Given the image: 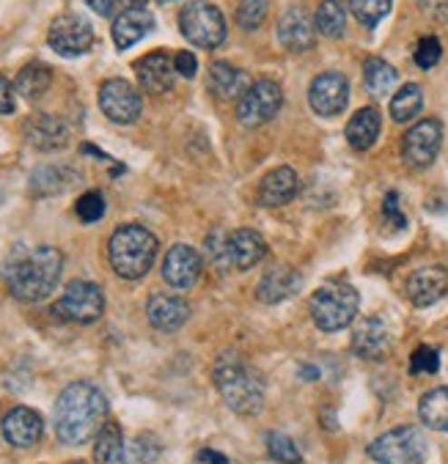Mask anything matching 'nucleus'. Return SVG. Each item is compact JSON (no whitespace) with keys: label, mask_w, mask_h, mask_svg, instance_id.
<instances>
[{"label":"nucleus","mask_w":448,"mask_h":464,"mask_svg":"<svg viewBox=\"0 0 448 464\" xmlns=\"http://www.w3.org/2000/svg\"><path fill=\"white\" fill-rule=\"evenodd\" d=\"M443 143V127L437 119H424L418 124H413L407 130V135L402 138V160L407 168L413 170H424L437 160Z\"/></svg>","instance_id":"9b49d317"},{"label":"nucleus","mask_w":448,"mask_h":464,"mask_svg":"<svg viewBox=\"0 0 448 464\" xmlns=\"http://www.w3.org/2000/svg\"><path fill=\"white\" fill-rule=\"evenodd\" d=\"M135 74L143 91H149V94H165V91H170L176 77L173 58L165 50H154L135 63Z\"/></svg>","instance_id":"412c9836"},{"label":"nucleus","mask_w":448,"mask_h":464,"mask_svg":"<svg viewBox=\"0 0 448 464\" xmlns=\"http://www.w3.org/2000/svg\"><path fill=\"white\" fill-rule=\"evenodd\" d=\"M448 292V269L440 264L421 266L410 275L407 281V297L415 308H429L437 300H443Z\"/></svg>","instance_id":"dca6fc26"},{"label":"nucleus","mask_w":448,"mask_h":464,"mask_svg":"<svg viewBox=\"0 0 448 464\" xmlns=\"http://www.w3.org/2000/svg\"><path fill=\"white\" fill-rule=\"evenodd\" d=\"M250 85L253 82H250L248 72H242L226 61H215L209 66V91L220 102H239Z\"/></svg>","instance_id":"5701e85b"},{"label":"nucleus","mask_w":448,"mask_h":464,"mask_svg":"<svg viewBox=\"0 0 448 464\" xmlns=\"http://www.w3.org/2000/svg\"><path fill=\"white\" fill-rule=\"evenodd\" d=\"M157 237L138 226V223H127V226H119L108 242V256H111V266L119 277L124 281H138L143 277L154 258H157Z\"/></svg>","instance_id":"20e7f679"},{"label":"nucleus","mask_w":448,"mask_h":464,"mask_svg":"<svg viewBox=\"0 0 448 464\" xmlns=\"http://www.w3.org/2000/svg\"><path fill=\"white\" fill-rule=\"evenodd\" d=\"M47 44L61 58H77V55L92 50L94 28L80 14H61V17L53 20L50 31H47Z\"/></svg>","instance_id":"9d476101"},{"label":"nucleus","mask_w":448,"mask_h":464,"mask_svg":"<svg viewBox=\"0 0 448 464\" xmlns=\"http://www.w3.org/2000/svg\"><path fill=\"white\" fill-rule=\"evenodd\" d=\"M105 314V292L92 281H72L61 300L53 305V316L69 324H94Z\"/></svg>","instance_id":"6e6552de"},{"label":"nucleus","mask_w":448,"mask_h":464,"mask_svg":"<svg viewBox=\"0 0 448 464\" xmlns=\"http://www.w3.org/2000/svg\"><path fill=\"white\" fill-rule=\"evenodd\" d=\"M201 269L204 258L199 256V250H193L190 245H173L162 258V281L170 289L185 292L199 284Z\"/></svg>","instance_id":"ddd939ff"},{"label":"nucleus","mask_w":448,"mask_h":464,"mask_svg":"<svg viewBox=\"0 0 448 464\" xmlns=\"http://www.w3.org/2000/svg\"><path fill=\"white\" fill-rule=\"evenodd\" d=\"M317 31L327 39H338L346 28V12L341 0H322V6L317 9Z\"/></svg>","instance_id":"72a5a7b5"},{"label":"nucleus","mask_w":448,"mask_h":464,"mask_svg":"<svg viewBox=\"0 0 448 464\" xmlns=\"http://www.w3.org/2000/svg\"><path fill=\"white\" fill-rule=\"evenodd\" d=\"M300 286H303V275L289 264H278L261 275V281L256 286V297L267 305H276V303L292 300L300 292Z\"/></svg>","instance_id":"f3484780"},{"label":"nucleus","mask_w":448,"mask_h":464,"mask_svg":"<svg viewBox=\"0 0 448 464\" xmlns=\"http://www.w3.org/2000/svg\"><path fill=\"white\" fill-rule=\"evenodd\" d=\"M154 28V17L141 9V12H124L113 20V44L119 50H130L132 44H138L149 31Z\"/></svg>","instance_id":"cd10ccee"},{"label":"nucleus","mask_w":448,"mask_h":464,"mask_svg":"<svg viewBox=\"0 0 448 464\" xmlns=\"http://www.w3.org/2000/svg\"><path fill=\"white\" fill-rule=\"evenodd\" d=\"M25 140L39 151L63 149L69 143V127L55 116L39 113V116L25 121Z\"/></svg>","instance_id":"393cba45"},{"label":"nucleus","mask_w":448,"mask_h":464,"mask_svg":"<svg viewBox=\"0 0 448 464\" xmlns=\"http://www.w3.org/2000/svg\"><path fill=\"white\" fill-rule=\"evenodd\" d=\"M421 108H424V91H421V85H415V82L402 85V88L396 91V97L391 100V116H394V121H399V124L413 121V119L421 113Z\"/></svg>","instance_id":"473e14b6"},{"label":"nucleus","mask_w":448,"mask_h":464,"mask_svg":"<svg viewBox=\"0 0 448 464\" xmlns=\"http://www.w3.org/2000/svg\"><path fill=\"white\" fill-rule=\"evenodd\" d=\"M160 453V442L146 434V437H138L127 450H124V464H151Z\"/></svg>","instance_id":"4c0bfd02"},{"label":"nucleus","mask_w":448,"mask_h":464,"mask_svg":"<svg viewBox=\"0 0 448 464\" xmlns=\"http://www.w3.org/2000/svg\"><path fill=\"white\" fill-rule=\"evenodd\" d=\"M124 434L119 429V423L108 420L100 434H97V448H94V459L97 464H124Z\"/></svg>","instance_id":"2f4dec72"},{"label":"nucleus","mask_w":448,"mask_h":464,"mask_svg":"<svg viewBox=\"0 0 448 464\" xmlns=\"http://www.w3.org/2000/svg\"><path fill=\"white\" fill-rule=\"evenodd\" d=\"M380 130H383V116L377 108H361L346 124V140L352 149L357 151H369L377 138H380Z\"/></svg>","instance_id":"a878e982"},{"label":"nucleus","mask_w":448,"mask_h":464,"mask_svg":"<svg viewBox=\"0 0 448 464\" xmlns=\"http://www.w3.org/2000/svg\"><path fill=\"white\" fill-rule=\"evenodd\" d=\"M0 431H4V440L15 448H31L42 440L44 431V420L36 410L31 407H15L6 412L4 423H0Z\"/></svg>","instance_id":"6ab92c4d"},{"label":"nucleus","mask_w":448,"mask_h":464,"mask_svg":"<svg viewBox=\"0 0 448 464\" xmlns=\"http://www.w3.org/2000/svg\"><path fill=\"white\" fill-rule=\"evenodd\" d=\"M267 256V242L253 228H239L226 237L223 245V261L234 269H250Z\"/></svg>","instance_id":"a211bd4d"},{"label":"nucleus","mask_w":448,"mask_h":464,"mask_svg":"<svg viewBox=\"0 0 448 464\" xmlns=\"http://www.w3.org/2000/svg\"><path fill=\"white\" fill-rule=\"evenodd\" d=\"M15 113V85L0 77V116H9Z\"/></svg>","instance_id":"a18cd8bd"},{"label":"nucleus","mask_w":448,"mask_h":464,"mask_svg":"<svg viewBox=\"0 0 448 464\" xmlns=\"http://www.w3.org/2000/svg\"><path fill=\"white\" fill-rule=\"evenodd\" d=\"M418 418L426 429L448 434V385L434 388L421 396L418 401Z\"/></svg>","instance_id":"c85d7f7f"},{"label":"nucleus","mask_w":448,"mask_h":464,"mask_svg":"<svg viewBox=\"0 0 448 464\" xmlns=\"http://www.w3.org/2000/svg\"><path fill=\"white\" fill-rule=\"evenodd\" d=\"M173 69H176L179 77L190 80V77H196V72H199V61H196L193 53L182 50V53H176V55H173Z\"/></svg>","instance_id":"37998d69"},{"label":"nucleus","mask_w":448,"mask_h":464,"mask_svg":"<svg viewBox=\"0 0 448 464\" xmlns=\"http://www.w3.org/2000/svg\"><path fill=\"white\" fill-rule=\"evenodd\" d=\"M267 448H270L273 459L276 461H284V464H300V450L295 448V442L281 434V431H270V437H267Z\"/></svg>","instance_id":"58836bf2"},{"label":"nucleus","mask_w":448,"mask_h":464,"mask_svg":"<svg viewBox=\"0 0 448 464\" xmlns=\"http://www.w3.org/2000/svg\"><path fill=\"white\" fill-rule=\"evenodd\" d=\"M364 82L372 97H388L399 82V72L383 58H369L364 63Z\"/></svg>","instance_id":"7c9ffc66"},{"label":"nucleus","mask_w":448,"mask_h":464,"mask_svg":"<svg viewBox=\"0 0 448 464\" xmlns=\"http://www.w3.org/2000/svg\"><path fill=\"white\" fill-rule=\"evenodd\" d=\"M116 4H119L124 12H141V9H146L149 0H116Z\"/></svg>","instance_id":"09e8293b"},{"label":"nucleus","mask_w":448,"mask_h":464,"mask_svg":"<svg viewBox=\"0 0 448 464\" xmlns=\"http://www.w3.org/2000/svg\"><path fill=\"white\" fill-rule=\"evenodd\" d=\"M391 6L394 0H349V12L366 28H377L388 17Z\"/></svg>","instance_id":"f704fd0d"},{"label":"nucleus","mask_w":448,"mask_h":464,"mask_svg":"<svg viewBox=\"0 0 448 464\" xmlns=\"http://www.w3.org/2000/svg\"><path fill=\"white\" fill-rule=\"evenodd\" d=\"M212 382L229 410L239 415H256L264 407V380L258 371L248 362L245 354L229 349L215 360Z\"/></svg>","instance_id":"7ed1b4c3"},{"label":"nucleus","mask_w":448,"mask_h":464,"mask_svg":"<svg viewBox=\"0 0 448 464\" xmlns=\"http://www.w3.org/2000/svg\"><path fill=\"white\" fill-rule=\"evenodd\" d=\"M357 289L346 281H327L311 295V319L322 333H338L349 327L357 316Z\"/></svg>","instance_id":"39448f33"},{"label":"nucleus","mask_w":448,"mask_h":464,"mask_svg":"<svg viewBox=\"0 0 448 464\" xmlns=\"http://www.w3.org/2000/svg\"><path fill=\"white\" fill-rule=\"evenodd\" d=\"M105 209H108V204H105V198H102L100 190L83 193L77 198V204H74V212H77V218L83 223H97V220H102L105 218Z\"/></svg>","instance_id":"e433bc0d"},{"label":"nucleus","mask_w":448,"mask_h":464,"mask_svg":"<svg viewBox=\"0 0 448 464\" xmlns=\"http://www.w3.org/2000/svg\"><path fill=\"white\" fill-rule=\"evenodd\" d=\"M278 42L289 53H308L317 44V23L297 6H292L278 23Z\"/></svg>","instance_id":"4be33fe9"},{"label":"nucleus","mask_w":448,"mask_h":464,"mask_svg":"<svg viewBox=\"0 0 448 464\" xmlns=\"http://www.w3.org/2000/svg\"><path fill=\"white\" fill-rule=\"evenodd\" d=\"M297 190H300V179H297L295 168L281 165V168H273L270 173H264V179L256 188V201H258V207L278 209V207L289 204L297 196Z\"/></svg>","instance_id":"2eb2a0df"},{"label":"nucleus","mask_w":448,"mask_h":464,"mask_svg":"<svg viewBox=\"0 0 448 464\" xmlns=\"http://www.w3.org/2000/svg\"><path fill=\"white\" fill-rule=\"evenodd\" d=\"M100 108L113 124H135L143 113V102L138 88L130 80L113 77L100 88Z\"/></svg>","instance_id":"f8f14e48"},{"label":"nucleus","mask_w":448,"mask_h":464,"mask_svg":"<svg viewBox=\"0 0 448 464\" xmlns=\"http://www.w3.org/2000/svg\"><path fill=\"white\" fill-rule=\"evenodd\" d=\"M440 368V354L432 346H418L410 357V371L413 374H434Z\"/></svg>","instance_id":"a19ab883"},{"label":"nucleus","mask_w":448,"mask_h":464,"mask_svg":"<svg viewBox=\"0 0 448 464\" xmlns=\"http://www.w3.org/2000/svg\"><path fill=\"white\" fill-rule=\"evenodd\" d=\"M61 269H63L61 250L50 245H39V247H15L12 256L4 261L0 275H4L6 289L12 292L15 300L42 303L55 292Z\"/></svg>","instance_id":"f257e3e1"},{"label":"nucleus","mask_w":448,"mask_h":464,"mask_svg":"<svg viewBox=\"0 0 448 464\" xmlns=\"http://www.w3.org/2000/svg\"><path fill=\"white\" fill-rule=\"evenodd\" d=\"M308 102H311V111L322 119H333L338 116L346 102H349V82L344 74L338 72H325L319 74L311 88H308Z\"/></svg>","instance_id":"4468645a"},{"label":"nucleus","mask_w":448,"mask_h":464,"mask_svg":"<svg viewBox=\"0 0 448 464\" xmlns=\"http://www.w3.org/2000/svg\"><path fill=\"white\" fill-rule=\"evenodd\" d=\"M160 4H173V0H160Z\"/></svg>","instance_id":"3c124183"},{"label":"nucleus","mask_w":448,"mask_h":464,"mask_svg":"<svg viewBox=\"0 0 448 464\" xmlns=\"http://www.w3.org/2000/svg\"><path fill=\"white\" fill-rule=\"evenodd\" d=\"M179 31H182V36L190 44L201 50H218L229 34L223 12L207 4V0H190V4L179 12Z\"/></svg>","instance_id":"423d86ee"},{"label":"nucleus","mask_w":448,"mask_h":464,"mask_svg":"<svg viewBox=\"0 0 448 464\" xmlns=\"http://www.w3.org/2000/svg\"><path fill=\"white\" fill-rule=\"evenodd\" d=\"M85 6L97 12L100 17H113V6H116V0H85Z\"/></svg>","instance_id":"49530a36"},{"label":"nucleus","mask_w":448,"mask_h":464,"mask_svg":"<svg viewBox=\"0 0 448 464\" xmlns=\"http://www.w3.org/2000/svg\"><path fill=\"white\" fill-rule=\"evenodd\" d=\"M146 316L154 330L176 333L190 319V305H188V300L176 297V295H151V300L146 303Z\"/></svg>","instance_id":"aec40b11"},{"label":"nucleus","mask_w":448,"mask_h":464,"mask_svg":"<svg viewBox=\"0 0 448 464\" xmlns=\"http://www.w3.org/2000/svg\"><path fill=\"white\" fill-rule=\"evenodd\" d=\"M300 374H303L306 380H317V377H319V371H317V368H311V365H306V368L300 371Z\"/></svg>","instance_id":"8fccbe9b"},{"label":"nucleus","mask_w":448,"mask_h":464,"mask_svg":"<svg viewBox=\"0 0 448 464\" xmlns=\"http://www.w3.org/2000/svg\"><path fill=\"white\" fill-rule=\"evenodd\" d=\"M199 461H201V464H229V459L220 456L218 450H201V453H199Z\"/></svg>","instance_id":"de8ad7c7"},{"label":"nucleus","mask_w":448,"mask_h":464,"mask_svg":"<svg viewBox=\"0 0 448 464\" xmlns=\"http://www.w3.org/2000/svg\"><path fill=\"white\" fill-rule=\"evenodd\" d=\"M418 6L432 23H440V25L448 23V0H418Z\"/></svg>","instance_id":"79ce46f5"},{"label":"nucleus","mask_w":448,"mask_h":464,"mask_svg":"<svg viewBox=\"0 0 448 464\" xmlns=\"http://www.w3.org/2000/svg\"><path fill=\"white\" fill-rule=\"evenodd\" d=\"M352 349L366 360H383L391 352V333L383 319H364L352 333Z\"/></svg>","instance_id":"b1692460"},{"label":"nucleus","mask_w":448,"mask_h":464,"mask_svg":"<svg viewBox=\"0 0 448 464\" xmlns=\"http://www.w3.org/2000/svg\"><path fill=\"white\" fill-rule=\"evenodd\" d=\"M53 420L63 445H83L108 423V399L92 382H72L58 396Z\"/></svg>","instance_id":"f03ea898"},{"label":"nucleus","mask_w":448,"mask_h":464,"mask_svg":"<svg viewBox=\"0 0 448 464\" xmlns=\"http://www.w3.org/2000/svg\"><path fill=\"white\" fill-rule=\"evenodd\" d=\"M50 85H53V69L42 61L23 66L20 74L15 77V91L25 100H39Z\"/></svg>","instance_id":"c756f323"},{"label":"nucleus","mask_w":448,"mask_h":464,"mask_svg":"<svg viewBox=\"0 0 448 464\" xmlns=\"http://www.w3.org/2000/svg\"><path fill=\"white\" fill-rule=\"evenodd\" d=\"M284 105V91L273 80H256L237 102V121L248 130L270 121Z\"/></svg>","instance_id":"1a4fd4ad"},{"label":"nucleus","mask_w":448,"mask_h":464,"mask_svg":"<svg viewBox=\"0 0 448 464\" xmlns=\"http://www.w3.org/2000/svg\"><path fill=\"white\" fill-rule=\"evenodd\" d=\"M267 20V0H242L237 9V25L248 34L258 31Z\"/></svg>","instance_id":"c9c22d12"},{"label":"nucleus","mask_w":448,"mask_h":464,"mask_svg":"<svg viewBox=\"0 0 448 464\" xmlns=\"http://www.w3.org/2000/svg\"><path fill=\"white\" fill-rule=\"evenodd\" d=\"M383 212H385V220H388V223H391L394 228H404V226H407L404 215L399 212V193H396V190H391V193L385 196Z\"/></svg>","instance_id":"c03bdc74"},{"label":"nucleus","mask_w":448,"mask_h":464,"mask_svg":"<svg viewBox=\"0 0 448 464\" xmlns=\"http://www.w3.org/2000/svg\"><path fill=\"white\" fill-rule=\"evenodd\" d=\"M413 55H415V63H418L421 69H432V66H437V61L443 58V44H440L437 36H421Z\"/></svg>","instance_id":"ea45409f"},{"label":"nucleus","mask_w":448,"mask_h":464,"mask_svg":"<svg viewBox=\"0 0 448 464\" xmlns=\"http://www.w3.org/2000/svg\"><path fill=\"white\" fill-rule=\"evenodd\" d=\"M366 453L377 464H424L426 437L415 426H396V429L380 434L366 448Z\"/></svg>","instance_id":"0eeeda50"},{"label":"nucleus","mask_w":448,"mask_h":464,"mask_svg":"<svg viewBox=\"0 0 448 464\" xmlns=\"http://www.w3.org/2000/svg\"><path fill=\"white\" fill-rule=\"evenodd\" d=\"M80 173L72 170L69 165H42L34 176H31V190L36 196H58L72 190L74 184H80Z\"/></svg>","instance_id":"bb28decb"}]
</instances>
